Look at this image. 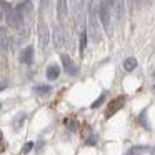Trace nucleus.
Listing matches in <instances>:
<instances>
[{"mask_svg":"<svg viewBox=\"0 0 155 155\" xmlns=\"http://www.w3.org/2000/svg\"><path fill=\"white\" fill-rule=\"evenodd\" d=\"M5 20H7L8 27H12V28H20L22 25H24V17H22L17 10H12L10 7L5 12Z\"/></svg>","mask_w":155,"mask_h":155,"instance_id":"7ed1b4c3","label":"nucleus"},{"mask_svg":"<svg viewBox=\"0 0 155 155\" xmlns=\"http://www.w3.org/2000/svg\"><path fill=\"white\" fill-rule=\"evenodd\" d=\"M32 147H34V143H32V142H27V143L24 145V153H28V152L32 150Z\"/></svg>","mask_w":155,"mask_h":155,"instance_id":"aec40b11","label":"nucleus"},{"mask_svg":"<svg viewBox=\"0 0 155 155\" xmlns=\"http://www.w3.org/2000/svg\"><path fill=\"white\" fill-rule=\"evenodd\" d=\"M50 92H52L50 85H37V87H35V94H38V95H47V94H50Z\"/></svg>","mask_w":155,"mask_h":155,"instance_id":"dca6fc26","label":"nucleus"},{"mask_svg":"<svg viewBox=\"0 0 155 155\" xmlns=\"http://www.w3.org/2000/svg\"><path fill=\"white\" fill-rule=\"evenodd\" d=\"M128 4H130V5H132V4H135V0H128Z\"/></svg>","mask_w":155,"mask_h":155,"instance_id":"a878e982","label":"nucleus"},{"mask_svg":"<svg viewBox=\"0 0 155 155\" xmlns=\"http://www.w3.org/2000/svg\"><path fill=\"white\" fill-rule=\"evenodd\" d=\"M135 67H137V58L128 57V58H125V60H124V68H125L127 72L135 70Z\"/></svg>","mask_w":155,"mask_h":155,"instance_id":"4468645a","label":"nucleus"},{"mask_svg":"<svg viewBox=\"0 0 155 155\" xmlns=\"http://www.w3.org/2000/svg\"><path fill=\"white\" fill-rule=\"evenodd\" d=\"M38 44H40V48H44V50L50 44V30L44 20L38 22Z\"/></svg>","mask_w":155,"mask_h":155,"instance_id":"20e7f679","label":"nucleus"},{"mask_svg":"<svg viewBox=\"0 0 155 155\" xmlns=\"http://www.w3.org/2000/svg\"><path fill=\"white\" fill-rule=\"evenodd\" d=\"M0 108H2V104H0Z\"/></svg>","mask_w":155,"mask_h":155,"instance_id":"c85d7f7f","label":"nucleus"},{"mask_svg":"<svg viewBox=\"0 0 155 155\" xmlns=\"http://www.w3.org/2000/svg\"><path fill=\"white\" fill-rule=\"evenodd\" d=\"M24 118H25V115H24V114L18 115V118H15V127H18V125H20V122H24Z\"/></svg>","mask_w":155,"mask_h":155,"instance_id":"412c9836","label":"nucleus"},{"mask_svg":"<svg viewBox=\"0 0 155 155\" xmlns=\"http://www.w3.org/2000/svg\"><path fill=\"white\" fill-rule=\"evenodd\" d=\"M147 150H148L147 145H135V147H132L125 155H142V153H145Z\"/></svg>","mask_w":155,"mask_h":155,"instance_id":"ddd939ff","label":"nucleus"},{"mask_svg":"<svg viewBox=\"0 0 155 155\" xmlns=\"http://www.w3.org/2000/svg\"><path fill=\"white\" fill-rule=\"evenodd\" d=\"M88 2V35L94 40V44H98L102 38L100 34V24L97 18V10L94 8V0H87Z\"/></svg>","mask_w":155,"mask_h":155,"instance_id":"f257e3e1","label":"nucleus"},{"mask_svg":"<svg viewBox=\"0 0 155 155\" xmlns=\"http://www.w3.org/2000/svg\"><path fill=\"white\" fill-rule=\"evenodd\" d=\"M70 8L74 14V20L77 24L84 22V0H70Z\"/></svg>","mask_w":155,"mask_h":155,"instance_id":"39448f33","label":"nucleus"},{"mask_svg":"<svg viewBox=\"0 0 155 155\" xmlns=\"http://www.w3.org/2000/svg\"><path fill=\"white\" fill-rule=\"evenodd\" d=\"M67 12H68V5H67V0H57V15L60 20H64L67 17Z\"/></svg>","mask_w":155,"mask_h":155,"instance_id":"9d476101","label":"nucleus"},{"mask_svg":"<svg viewBox=\"0 0 155 155\" xmlns=\"http://www.w3.org/2000/svg\"><path fill=\"white\" fill-rule=\"evenodd\" d=\"M140 2H142V0H140Z\"/></svg>","mask_w":155,"mask_h":155,"instance_id":"c756f323","label":"nucleus"},{"mask_svg":"<svg viewBox=\"0 0 155 155\" xmlns=\"http://www.w3.org/2000/svg\"><path fill=\"white\" fill-rule=\"evenodd\" d=\"M2 18H4V12L0 10V20H2Z\"/></svg>","mask_w":155,"mask_h":155,"instance_id":"393cba45","label":"nucleus"},{"mask_svg":"<svg viewBox=\"0 0 155 155\" xmlns=\"http://www.w3.org/2000/svg\"><path fill=\"white\" fill-rule=\"evenodd\" d=\"M152 155H155V148H153V150H152Z\"/></svg>","mask_w":155,"mask_h":155,"instance_id":"bb28decb","label":"nucleus"},{"mask_svg":"<svg viewBox=\"0 0 155 155\" xmlns=\"http://www.w3.org/2000/svg\"><path fill=\"white\" fill-rule=\"evenodd\" d=\"M95 140H97V138H95V135H92V138H90V140H87V143L94 145V143H95Z\"/></svg>","mask_w":155,"mask_h":155,"instance_id":"b1692460","label":"nucleus"},{"mask_svg":"<svg viewBox=\"0 0 155 155\" xmlns=\"http://www.w3.org/2000/svg\"><path fill=\"white\" fill-rule=\"evenodd\" d=\"M114 7H117V10H115V14H117V20L122 22L124 20V15H125V2L124 0H115Z\"/></svg>","mask_w":155,"mask_h":155,"instance_id":"f8f14e48","label":"nucleus"},{"mask_svg":"<svg viewBox=\"0 0 155 155\" xmlns=\"http://www.w3.org/2000/svg\"><path fill=\"white\" fill-rule=\"evenodd\" d=\"M124 104H125V97H117L114 102H110V105H108V112H107V117H110L114 112L120 110V108L124 107Z\"/></svg>","mask_w":155,"mask_h":155,"instance_id":"1a4fd4ad","label":"nucleus"},{"mask_svg":"<svg viewBox=\"0 0 155 155\" xmlns=\"http://www.w3.org/2000/svg\"><path fill=\"white\" fill-rule=\"evenodd\" d=\"M105 97H107V95H105V94H102V95H100V97H98V98H97V100H95V102H94V104H92V108H97V107H98V105H100V104H102V102H104V100H105Z\"/></svg>","mask_w":155,"mask_h":155,"instance_id":"6ab92c4d","label":"nucleus"},{"mask_svg":"<svg viewBox=\"0 0 155 155\" xmlns=\"http://www.w3.org/2000/svg\"><path fill=\"white\" fill-rule=\"evenodd\" d=\"M58 75H60V67L57 64H52L50 67L47 68V78L48 80H57Z\"/></svg>","mask_w":155,"mask_h":155,"instance_id":"9b49d317","label":"nucleus"},{"mask_svg":"<svg viewBox=\"0 0 155 155\" xmlns=\"http://www.w3.org/2000/svg\"><path fill=\"white\" fill-rule=\"evenodd\" d=\"M60 58H62V65H64V70L67 72L68 75H77L78 74V67L75 65V62L72 60L68 55H65V54H62L60 55Z\"/></svg>","mask_w":155,"mask_h":155,"instance_id":"423d86ee","label":"nucleus"},{"mask_svg":"<svg viewBox=\"0 0 155 155\" xmlns=\"http://www.w3.org/2000/svg\"><path fill=\"white\" fill-rule=\"evenodd\" d=\"M10 38H8V34L4 27H0V52H7L10 48Z\"/></svg>","mask_w":155,"mask_h":155,"instance_id":"0eeeda50","label":"nucleus"},{"mask_svg":"<svg viewBox=\"0 0 155 155\" xmlns=\"http://www.w3.org/2000/svg\"><path fill=\"white\" fill-rule=\"evenodd\" d=\"M98 18H100V24L104 27L105 34L112 35V28H110V10H108L105 0H100V5H98Z\"/></svg>","mask_w":155,"mask_h":155,"instance_id":"f03ea898","label":"nucleus"},{"mask_svg":"<svg viewBox=\"0 0 155 155\" xmlns=\"http://www.w3.org/2000/svg\"><path fill=\"white\" fill-rule=\"evenodd\" d=\"M85 47H87V30H82L80 32V54L84 55V52H85Z\"/></svg>","mask_w":155,"mask_h":155,"instance_id":"f3484780","label":"nucleus"},{"mask_svg":"<svg viewBox=\"0 0 155 155\" xmlns=\"http://www.w3.org/2000/svg\"><path fill=\"white\" fill-rule=\"evenodd\" d=\"M32 60H34V47L32 45H28V47H25L24 50H22L20 54V62L22 64H32Z\"/></svg>","mask_w":155,"mask_h":155,"instance_id":"6e6552de","label":"nucleus"},{"mask_svg":"<svg viewBox=\"0 0 155 155\" xmlns=\"http://www.w3.org/2000/svg\"><path fill=\"white\" fill-rule=\"evenodd\" d=\"M65 125H67V128H68V130H72V132H75V130L78 128L77 120H70V118H68V120L65 122Z\"/></svg>","mask_w":155,"mask_h":155,"instance_id":"a211bd4d","label":"nucleus"},{"mask_svg":"<svg viewBox=\"0 0 155 155\" xmlns=\"http://www.w3.org/2000/svg\"><path fill=\"white\" fill-rule=\"evenodd\" d=\"M105 4H107L108 8H110V7H114V5H115V0H105Z\"/></svg>","mask_w":155,"mask_h":155,"instance_id":"4be33fe9","label":"nucleus"},{"mask_svg":"<svg viewBox=\"0 0 155 155\" xmlns=\"http://www.w3.org/2000/svg\"><path fill=\"white\" fill-rule=\"evenodd\" d=\"M153 92H155V85H153Z\"/></svg>","mask_w":155,"mask_h":155,"instance_id":"cd10ccee","label":"nucleus"},{"mask_svg":"<svg viewBox=\"0 0 155 155\" xmlns=\"http://www.w3.org/2000/svg\"><path fill=\"white\" fill-rule=\"evenodd\" d=\"M7 82H0V92H2V90H5V88H7Z\"/></svg>","mask_w":155,"mask_h":155,"instance_id":"5701e85b","label":"nucleus"},{"mask_svg":"<svg viewBox=\"0 0 155 155\" xmlns=\"http://www.w3.org/2000/svg\"><path fill=\"white\" fill-rule=\"evenodd\" d=\"M64 45V32L60 27L55 28V48H60Z\"/></svg>","mask_w":155,"mask_h":155,"instance_id":"2eb2a0df","label":"nucleus"}]
</instances>
